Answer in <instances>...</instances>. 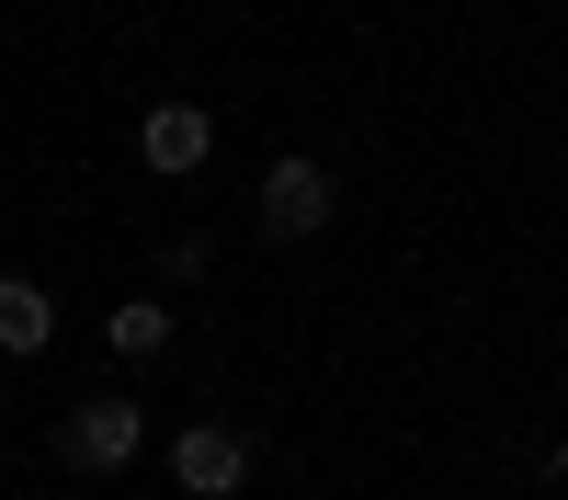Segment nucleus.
<instances>
[{
    "instance_id": "f257e3e1",
    "label": "nucleus",
    "mask_w": 568,
    "mask_h": 500,
    "mask_svg": "<svg viewBox=\"0 0 568 500\" xmlns=\"http://www.w3.org/2000/svg\"><path fill=\"white\" fill-rule=\"evenodd\" d=\"M136 443H149L136 398H91V409H69V432H58V455H69V467H91V478H103V467H125Z\"/></svg>"
},
{
    "instance_id": "f03ea898",
    "label": "nucleus",
    "mask_w": 568,
    "mask_h": 500,
    "mask_svg": "<svg viewBox=\"0 0 568 500\" xmlns=\"http://www.w3.org/2000/svg\"><path fill=\"white\" fill-rule=\"evenodd\" d=\"M262 227H273V239L329 227V171H318V160H273V171H262Z\"/></svg>"
},
{
    "instance_id": "7ed1b4c3",
    "label": "nucleus",
    "mask_w": 568,
    "mask_h": 500,
    "mask_svg": "<svg viewBox=\"0 0 568 500\" xmlns=\"http://www.w3.org/2000/svg\"><path fill=\"white\" fill-rule=\"evenodd\" d=\"M205 149H216L205 103H149V114H136V160H149V171H205Z\"/></svg>"
},
{
    "instance_id": "20e7f679",
    "label": "nucleus",
    "mask_w": 568,
    "mask_h": 500,
    "mask_svg": "<svg viewBox=\"0 0 568 500\" xmlns=\"http://www.w3.org/2000/svg\"><path fill=\"white\" fill-rule=\"evenodd\" d=\"M171 478L194 489V500H227V489L251 478V443H240V432H216V421H194V432L171 443Z\"/></svg>"
},
{
    "instance_id": "39448f33",
    "label": "nucleus",
    "mask_w": 568,
    "mask_h": 500,
    "mask_svg": "<svg viewBox=\"0 0 568 500\" xmlns=\"http://www.w3.org/2000/svg\"><path fill=\"white\" fill-rule=\"evenodd\" d=\"M45 341H58V296L0 273V353H45Z\"/></svg>"
},
{
    "instance_id": "423d86ee",
    "label": "nucleus",
    "mask_w": 568,
    "mask_h": 500,
    "mask_svg": "<svg viewBox=\"0 0 568 500\" xmlns=\"http://www.w3.org/2000/svg\"><path fill=\"white\" fill-rule=\"evenodd\" d=\"M114 353H125V364L171 353V307H114Z\"/></svg>"
},
{
    "instance_id": "0eeeda50",
    "label": "nucleus",
    "mask_w": 568,
    "mask_h": 500,
    "mask_svg": "<svg viewBox=\"0 0 568 500\" xmlns=\"http://www.w3.org/2000/svg\"><path fill=\"white\" fill-rule=\"evenodd\" d=\"M557 478H568V443H557Z\"/></svg>"
}]
</instances>
